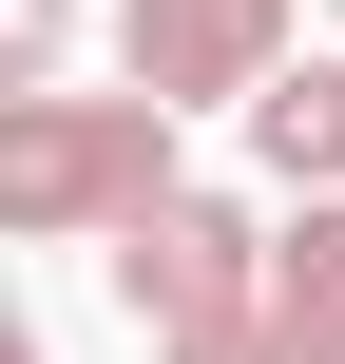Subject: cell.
Listing matches in <instances>:
<instances>
[{
    "label": "cell",
    "mask_w": 345,
    "mask_h": 364,
    "mask_svg": "<svg viewBox=\"0 0 345 364\" xmlns=\"http://www.w3.org/2000/svg\"><path fill=\"white\" fill-rule=\"evenodd\" d=\"M192 173H173V96H0V230L19 250H115L154 230Z\"/></svg>",
    "instance_id": "6da1fadb"
},
{
    "label": "cell",
    "mask_w": 345,
    "mask_h": 364,
    "mask_svg": "<svg viewBox=\"0 0 345 364\" xmlns=\"http://www.w3.org/2000/svg\"><path fill=\"white\" fill-rule=\"evenodd\" d=\"M269 230L288 211H230V192H173L154 230H115V307H134V346H230V326H269Z\"/></svg>",
    "instance_id": "7a4b0ae2"
},
{
    "label": "cell",
    "mask_w": 345,
    "mask_h": 364,
    "mask_svg": "<svg viewBox=\"0 0 345 364\" xmlns=\"http://www.w3.org/2000/svg\"><path fill=\"white\" fill-rule=\"evenodd\" d=\"M288 58H307V38H288V0H115V77H134V96H173V115H250Z\"/></svg>",
    "instance_id": "3957f363"
},
{
    "label": "cell",
    "mask_w": 345,
    "mask_h": 364,
    "mask_svg": "<svg viewBox=\"0 0 345 364\" xmlns=\"http://www.w3.org/2000/svg\"><path fill=\"white\" fill-rule=\"evenodd\" d=\"M269 346L345 364V192H288V230H269Z\"/></svg>",
    "instance_id": "277c9868"
},
{
    "label": "cell",
    "mask_w": 345,
    "mask_h": 364,
    "mask_svg": "<svg viewBox=\"0 0 345 364\" xmlns=\"http://www.w3.org/2000/svg\"><path fill=\"white\" fill-rule=\"evenodd\" d=\"M250 154H269V192H345V58H288L250 96Z\"/></svg>",
    "instance_id": "5b68a950"
},
{
    "label": "cell",
    "mask_w": 345,
    "mask_h": 364,
    "mask_svg": "<svg viewBox=\"0 0 345 364\" xmlns=\"http://www.w3.org/2000/svg\"><path fill=\"white\" fill-rule=\"evenodd\" d=\"M0 96H77V0H0Z\"/></svg>",
    "instance_id": "8992f818"
},
{
    "label": "cell",
    "mask_w": 345,
    "mask_h": 364,
    "mask_svg": "<svg viewBox=\"0 0 345 364\" xmlns=\"http://www.w3.org/2000/svg\"><path fill=\"white\" fill-rule=\"evenodd\" d=\"M0 364H58V346H38V326H0Z\"/></svg>",
    "instance_id": "52a82bcc"
}]
</instances>
